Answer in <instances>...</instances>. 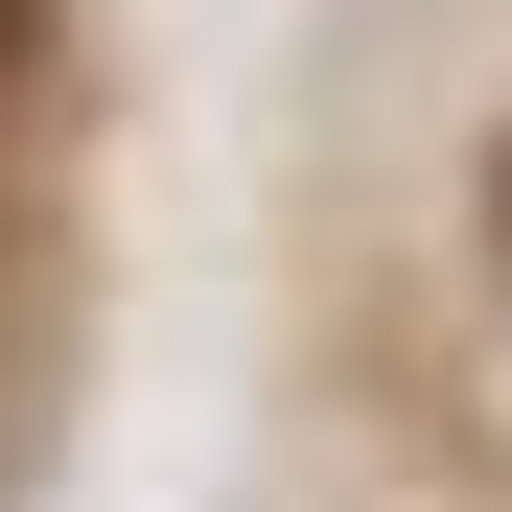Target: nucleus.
<instances>
[{"label":"nucleus","instance_id":"nucleus-1","mask_svg":"<svg viewBox=\"0 0 512 512\" xmlns=\"http://www.w3.org/2000/svg\"><path fill=\"white\" fill-rule=\"evenodd\" d=\"M489 256H512V140H489Z\"/></svg>","mask_w":512,"mask_h":512},{"label":"nucleus","instance_id":"nucleus-2","mask_svg":"<svg viewBox=\"0 0 512 512\" xmlns=\"http://www.w3.org/2000/svg\"><path fill=\"white\" fill-rule=\"evenodd\" d=\"M0 47H24V0H0Z\"/></svg>","mask_w":512,"mask_h":512}]
</instances>
